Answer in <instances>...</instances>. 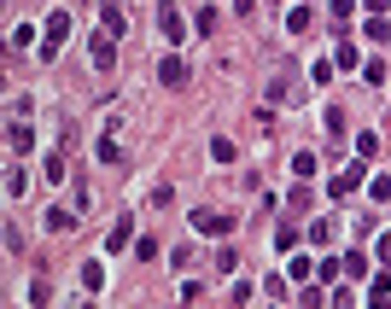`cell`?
Masks as SVG:
<instances>
[{
  "label": "cell",
  "mask_w": 391,
  "mask_h": 309,
  "mask_svg": "<svg viewBox=\"0 0 391 309\" xmlns=\"http://www.w3.org/2000/svg\"><path fill=\"white\" fill-rule=\"evenodd\" d=\"M210 158H216V164H234V140L216 135V140H210Z\"/></svg>",
  "instance_id": "19"
},
{
  "label": "cell",
  "mask_w": 391,
  "mask_h": 309,
  "mask_svg": "<svg viewBox=\"0 0 391 309\" xmlns=\"http://www.w3.org/2000/svg\"><path fill=\"white\" fill-rule=\"evenodd\" d=\"M345 274H351V280H362V274H368V257L351 251V257H345Z\"/></svg>",
  "instance_id": "26"
},
{
  "label": "cell",
  "mask_w": 391,
  "mask_h": 309,
  "mask_svg": "<svg viewBox=\"0 0 391 309\" xmlns=\"http://www.w3.org/2000/svg\"><path fill=\"white\" fill-rule=\"evenodd\" d=\"M368 41H380V47H385V41H391V24H385V18H380V12H374V18H368Z\"/></svg>",
  "instance_id": "23"
},
{
  "label": "cell",
  "mask_w": 391,
  "mask_h": 309,
  "mask_svg": "<svg viewBox=\"0 0 391 309\" xmlns=\"http://www.w3.org/2000/svg\"><path fill=\"white\" fill-rule=\"evenodd\" d=\"M286 29H292V36H309V29H316V12H309V6H292V12H286Z\"/></svg>",
  "instance_id": "11"
},
{
  "label": "cell",
  "mask_w": 391,
  "mask_h": 309,
  "mask_svg": "<svg viewBox=\"0 0 391 309\" xmlns=\"http://www.w3.org/2000/svg\"><path fill=\"white\" fill-rule=\"evenodd\" d=\"M6 140H12V152H29V146H36V135H29V123L18 111H12V123H6Z\"/></svg>",
  "instance_id": "8"
},
{
  "label": "cell",
  "mask_w": 391,
  "mask_h": 309,
  "mask_svg": "<svg viewBox=\"0 0 391 309\" xmlns=\"http://www.w3.org/2000/svg\"><path fill=\"white\" fill-rule=\"evenodd\" d=\"M100 24H105V29H117V36L128 29V18H123V6H117V0H105V6H100Z\"/></svg>",
  "instance_id": "12"
},
{
  "label": "cell",
  "mask_w": 391,
  "mask_h": 309,
  "mask_svg": "<svg viewBox=\"0 0 391 309\" xmlns=\"http://www.w3.org/2000/svg\"><path fill=\"white\" fill-rule=\"evenodd\" d=\"M368 298H374V303H385V298H391V274H374V286H368Z\"/></svg>",
  "instance_id": "25"
},
{
  "label": "cell",
  "mask_w": 391,
  "mask_h": 309,
  "mask_svg": "<svg viewBox=\"0 0 391 309\" xmlns=\"http://www.w3.org/2000/svg\"><path fill=\"white\" fill-rule=\"evenodd\" d=\"M309 239H316V246H327V239H333V222H327V216H321V222H309Z\"/></svg>",
  "instance_id": "27"
},
{
  "label": "cell",
  "mask_w": 391,
  "mask_h": 309,
  "mask_svg": "<svg viewBox=\"0 0 391 309\" xmlns=\"http://www.w3.org/2000/svg\"><path fill=\"white\" fill-rule=\"evenodd\" d=\"M71 204H76V216H82V210L94 204V187H88V181H76V187H71Z\"/></svg>",
  "instance_id": "22"
},
{
  "label": "cell",
  "mask_w": 391,
  "mask_h": 309,
  "mask_svg": "<svg viewBox=\"0 0 391 309\" xmlns=\"http://www.w3.org/2000/svg\"><path fill=\"white\" fill-rule=\"evenodd\" d=\"M380 263H391V234H385V239H380Z\"/></svg>",
  "instance_id": "29"
},
{
  "label": "cell",
  "mask_w": 391,
  "mask_h": 309,
  "mask_svg": "<svg viewBox=\"0 0 391 309\" xmlns=\"http://www.w3.org/2000/svg\"><path fill=\"white\" fill-rule=\"evenodd\" d=\"M292 175H298V181H309V175H316V152H298V158H292Z\"/></svg>",
  "instance_id": "20"
},
{
  "label": "cell",
  "mask_w": 391,
  "mask_h": 309,
  "mask_svg": "<svg viewBox=\"0 0 391 309\" xmlns=\"http://www.w3.org/2000/svg\"><path fill=\"white\" fill-rule=\"evenodd\" d=\"M274 246H281V251H292V246H298V227H292V222H281V227H274Z\"/></svg>",
  "instance_id": "24"
},
{
  "label": "cell",
  "mask_w": 391,
  "mask_h": 309,
  "mask_svg": "<svg viewBox=\"0 0 391 309\" xmlns=\"http://www.w3.org/2000/svg\"><path fill=\"white\" fill-rule=\"evenodd\" d=\"M356 187H362V158H356V164H345V169H339L333 181H327V199H333V204H345Z\"/></svg>",
  "instance_id": "3"
},
{
  "label": "cell",
  "mask_w": 391,
  "mask_h": 309,
  "mask_svg": "<svg viewBox=\"0 0 391 309\" xmlns=\"http://www.w3.org/2000/svg\"><path fill=\"white\" fill-rule=\"evenodd\" d=\"M210 269H216V274H234V269H239V257H234V251H216V263H210Z\"/></svg>",
  "instance_id": "28"
},
{
  "label": "cell",
  "mask_w": 391,
  "mask_h": 309,
  "mask_svg": "<svg viewBox=\"0 0 391 309\" xmlns=\"http://www.w3.org/2000/svg\"><path fill=\"white\" fill-rule=\"evenodd\" d=\"M88 59H94V70H111V64H117V29H94L88 36Z\"/></svg>",
  "instance_id": "1"
},
{
  "label": "cell",
  "mask_w": 391,
  "mask_h": 309,
  "mask_svg": "<svg viewBox=\"0 0 391 309\" xmlns=\"http://www.w3.org/2000/svg\"><path fill=\"white\" fill-rule=\"evenodd\" d=\"M82 286L100 292V286H105V263H82Z\"/></svg>",
  "instance_id": "18"
},
{
  "label": "cell",
  "mask_w": 391,
  "mask_h": 309,
  "mask_svg": "<svg viewBox=\"0 0 391 309\" xmlns=\"http://www.w3.org/2000/svg\"><path fill=\"white\" fill-rule=\"evenodd\" d=\"M339 274H345V257H327V263H316V280H321V286H333Z\"/></svg>",
  "instance_id": "13"
},
{
  "label": "cell",
  "mask_w": 391,
  "mask_h": 309,
  "mask_svg": "<svg viewBox=\"0 0 391 309\" xmlns=\"http://www.w3.org/2000/svg\"><path fill=\"white\" fill-rule=\"evenodd\" d=\"M286 274H292V280H298V286H304V280H309V274H316V263H309V257H292V263H286Z\"/></svg>",
  "instance_id": "21"
},
{
  "label": "cell",
  "mask_w": 391,
  "mask_h": 309,
  "mask_svg": "<svg viewBox=\"0 0 391 309\" xmlns=\"http://www.w3.org/2000/svg\"><path fill=\"white\" fill-rule=\"evenodd\" d=\"M304 82H292V76H269V100H304Z\"/></svg>",
  "instance_id": "7"
},
{
  "label": "cell",
  "mask_w": 391,
  "mask_h": 309,
  "mask_svg": "<svg viewBox=\"0 0 391 309\" xmlns=\"http://www.w3.org/2000/svg\"><path fill=\"white\" fill-rule=\"evenodd\" d=\"M345 135H351V117L333 105V111H327V140H345Z\"/></svg>",
  "instance_id": "15"
},
{
  "label": "cell",
  "mask_w": 391,
  "mask_h": 309,
  "mask_svg": "<svg viewBox=\"0 0 391 309\" xmlns=\"http://www.w3.org/2000/svg\"><path fill=\"white\" fill-rule=\"evenodd\" d=\"M64 41H71V12H53V18H47V36H41V59H59Z\"/></svg>",
  "instance_id": "2"
},
{
  "label": "cell",
  "mask_w": 391,
  "mask_h": 309,
  "mask_svg": "<svg viewBox=\"0 0 391 309\" xmlns=\"http://www.w3.org/2000/svg\"><path fill=\"white\" fill-rule=\"evenodd\" d=\"M64 152H71V146H64ZM64 152L47 158V181H64V175H71V158H64Z\"/></svg>",
  "instance_id": "16"
},
{
  "label": "cell",
  "mask_w": 391,
  "mask_h": 309,
  "mask_svg": "<svg viewBox=\"0 0 391 309\" xmlns=\"http://www.w3.org/2000/svg\"><path fill=\"white\" fill-rule=\"evenodd\" d=\"M82 216H76V204H53L47 210V227H53V234H64V227H76Z\"/></svg>",
  "instance_id": "10"
},
{
  "label": "cell",
  "mask_w": 391,
  "mask_h": 309,
  "mask_svg": "<svg viewBox=\"0 0 391 309\" xmlns=\"http://www.w3.org/2000/svg\"><path fill=\"white\" fill-rule=\"evenodd\" d=\"M158 36H164L170 47H175V41H182V36H187V18H182V12H175V6H170V0H158Z\"/></svg>",
  "instance_id": "4"
},
{
  "label": "cell",
  "mask_w": 391,
  "mask_h": 309,
  "mask_svg": "<svg viewBox=\"0 0 391 309\" xmlns=\"http://www.w3.org/2000/svg\"><path fill=\"white\" fill-rule=\"evenodd\" d=\"M100 164H117V169H123V146H117V135L100 140Z\"/></svg>",
  "instance_id": "17"
},
{
  "label": "cell",
  "mask_w": 391,
  "mask_h": 309,
  "mask_svg": "<svg viewBox=\"0 0 391 309\" xmlns=\"http://www.w3.org/2000/svg\"><path fill=\"white\" fill-rule=\"evenodd\" d=\"M333 64H339V70H356V64H362V53H356V41H339V53H333Z\"/></svg>",
  "instance_id": "14"
},
{
  "label": "cell",
  "mask_w": 391,
  "mask_h": 309,
  "mask_svg": "<svg viewBox=\"0 0 391 309\" xmlns=\"http://www.w3.org/2000/svg\"><path fill=\"white\" fill-rule=\"evenodd\" d=\"M128 239H135V216H117V222H111V234H105V246H111V251H123Z\"/></svg>",
  "instance_id": "9"
},
{
  "label": "cell",
  "mask_w": 391,
  "mask_h": 309,
  "mask_svg": "<svg viewBox=\"0 0 391 309\" xmlns=\"http://www.w3.org/2000/svg\"><path fill=\"white\" fill-rule=\"evenodd\" d=\"M362 6H368V12H385V6H391V0H362Z\"/></svg>",
  "instance_id": "30"
},
{
  "label": "cell",
  "mask_w": 391,
  "mask_h": 309,
  "mask_svg": "<svg viewBox=\"0 0 391 309\" xmlns=\"http://www.w3.org/2000/svg\"><path fill=\"white\" fill-rule=\"evenodd\" d=\"M193 227H199V234H228V227H234V216H222V210L199 204V210H193Z\"/></svg>",
  "instance_id": "5"
},
{
  "label": "cell",
  "mask_w": 391,
  "mask_h": 309,
  "mask_svg": "<svg viewBox=\"0 0 391 309\" xmlns=\"http://www.w3.org/2000/svg\"><path fill=\"white\" fill-rule=\"evenodd\" d=\"M158 82H164V88H182V82H187V64L175 59V53H164V59H158Z\"/></svg>",
  "instance_id": "6"
}]
</instances>
